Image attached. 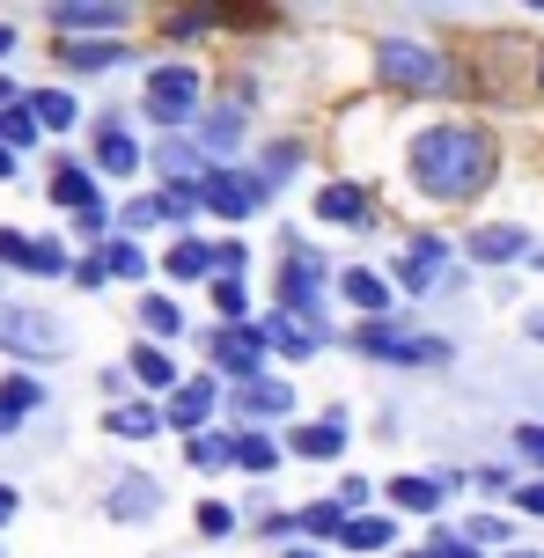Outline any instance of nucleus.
Here are the masks:
<instances>
[{"instance_id":"2eb2a0df","label":"nucleus","mask_w":544,"mask_h":558,"mask_svg":"<svg viewBox=\"0 0 544 558\" xmlns=\"http://www.w3.org/2000/svg\"><path fill=\"white\" fill-rule=\"evenodd\" d=\"M59 66L104 74V66H125V45H111V37H59Z\"/></svg>"},{"instance_id":"9d476101","label":"nucleus","mask_w":544,"mask_h":558,"mask_svg":"<svg viewBox=\"0 0 544 558\" xmlns=\"http://www.w3.org/2000/svg\"><path fill=\"white\" fill-rule=\"evenodd\" d=\"M206 412H214V375H200V383H177L170 404H162V426H177V434H200Z\"/></svg>"},{"instance_id":"7c9ffc66","label":"nucleus","mask_w":544,"mask_h":558,"mask_svg":"<svg viewBox=\"0 0 544 558\" xmlns=\"http://www.w3.org/2000/svg\"><path fill=\"white\" fill-rule=\"evenodd\" d=\"M104 426H111V434H125V441H147V434L162 426V412H147V404H118Z\"/></svg>"},{"instance_id":"aec40b11","label":"nucleus","mask_w":544,"mask_h":558,"mask_svg":"<svg viewBox=\"0 0 544 558\" xmlns=\"http://www.w3.org/2000/svg\"><path fill=\"white\" fill-rule=\"evenodd\" d=\"M229 456H235V471H258V477L280 463V448L265 441L258 426H235V434H229Z\"/></svg>"},{"instance_id":"c85d7f7f","label":"nucleus","mask_w":544,"mask_h":558,"mask_svg":"<svg viewBox=\"0 0 544 558\" xmlns=\"http://www.w3.org/2000/svg\"><path fill=\"white\" fill-rule=\"evenodd\" d=\"M206 272H221L214 265V243H177L170 251V279H206Z\"/></svg>"},{"instance_id":"e433bc0d","label":"nucleus","mask_w":544,"mask_h":558,"mask_svg":"<svg viewBox=\"0 0 544 558\" xmlns=\"http://www.w3.org/2000/svg\"><path fill=\"white\" fill-rule=\"evenodd\" d=\"M214 308H221V316H243V308H251V287H243V279H214Z\"/></svg>"},{"instance_id":"4468645a","label":"nucleus","mask_w":544,"mask_h":558,"mask_svg":"<svg viewBox=\"0 0 544 558\" xmlns=\"http://www.w3.org/2000/svg\"><path fill=\"white\" fill-rule=\"evenodd\" d=\"M287 287H280V294H287V308H302V316H310V308H316V294H324V257H316V251H287Z\"/></svg>"},{"instance_id":"ea45409f","label":"nucleus","mask_w":544,"mask_h":558,"mask_svg":"<svg viewBox=\"0 0 544 558\" xmlns=\"http://www.w3.org/2000/svg\"><path fill=\"white\" fill-rule=\"evenodd\" d=\"M471 544H508V522L486 514V522H471Z\"/></svg>"},{"instance_id":"8fccbe9b","label":"nucleus","mask_w":544,"mask_h":558,"mask_svg":"<svg viewBox=\"0 0 544 558\" xmlns=\"http://www.w3.org/2000/svg\"><path fill=\"white\" fill-rule=\"evenodd\" d=\"M15 104H23V96H15V88H8V82H0V111H15Z\"/></svg>"},{"instance_id":"79ce46f5","label":"nucleus","mask_w":544,"mask_h":558,"mask_svg":"<svg viewBox=\"0 0 544 558\" xmlns=\"http://www.w3.org/2000/svg\"><path fill=\"white\" fill-rule=\"evenodd\" d=\"M104 279H111V272H104V257H82V265H74V287H104Z\"/></svg>"},{"instance_id":"09e8293b","label":"nucleus","mask_w":544,"mask_h":558,"mask_svg":"<svg viewBox=\"0 0 544 558\" xmlns=\"http://www.w3.org/2000/svg\"><path fill=\"white\" fill-rule=\"evenodd\" d=\"M8 522H15V493L0 485V530H8Z\"/></svg>"},{"instance_id":"7ed1b4c3","label":"nucleus","mask_w":544,"mask_h":558,"mask_svg":"<svg viewBox=\"0 0 544 558\" xmlns=\"http://www.w3.org/2000/svg\"><path fill=\"white\" fill-rule=\"evenodd\" d=\"M200 96H206L200 66L170 59V66H155V74H147V88H141V111L155 118V125H192V118H200Z\"/></svg>"},{"instance_id":"1a4fd4ad","label":"nucleus","mask_w":544,"mask_h":558,"mask_svg":"<svg viewBox=\"0 0 544 558\" xmlns=\"http://www.w3.org/2000/svg\"><path fill=\"white\" fill-rule=\"evenodd\" d=\"M52 29L59 37H111V29H125V8H111V0H67V8H52Z\"/></svg>"},{"instance_id":"a878e982","label":"nucleus","mask_w":544,"mask_h":558,"mask_svg":"<svg viewBox=\"0 0 544 558\" xmlns=\"http://www.w3.org/2000/svg\"><path fill=\"white\" fill-rule=\"evenodd\" d=\"M390 507H404V514H434V507H442V485H434V477H390Z\"/></svg>"},{"instance_id":"f8f14e48","label":"nucleus","mask_w":544,"mask_h":558,"mask_svg":"<svg viewBox=\"0 0 544 558\" xmlns=\"http://www.w3.org/2000/svg\"><path fill=\"white\" fill-rule=\"evenodd\" d=\"M147 155H141V140L125 133V118H104L96 125V169H111V177H133Z\"/></svg>"},{"instance_id":"f257e3e1","label":"nucleus","mask_w":544,"mask_h":558,"mask_svg":"<svg viewBox=\"0 0 544 558\" xmlns=\"http://www.w3.org/2000/svg\"><path fill=\"white\" fill-rule=\"evenodd\" d=\"M493 169H500V147H493L486 125H427V133L412 140V155H404L412 192L442 198V206L479 198L493 184Z\"/></svg>"},{"instance_id":"13d9d810","label":"nucleus","mask_w":544,"mask_h":558,"mask_svg":"<svg viewBox=\"0 0 544 558\" xmlns=\"http://www.w3.org/2000/svg\"><path fill=\"white\" fill-rule=\"evenodd\" d=\"M537 265H544V251H537Z\"/></svg>"},{"instance_id":"37998d69","label":"nucleus","mask_w":544,"mask_h":558,"mask_svg":"<svg viewBox=\"0 0 544 558\" xmlns=\"http://www.w3.org/2000/svg\"><path fill=\"white\" fill-rule=\"evenodd\" d=\"M516 441H522V456H530V463H537V471H544V426H522Z\"/></svg>"},{"instance_id":"a211bd4d","label":"nucleus","mask_w":544,"mask_h":558,"mask_svg":"<svg viewBox=\"0 0 544 558\" xmlns=\"http://www.w3.org/2000/svg\"><path fill=\"white\" fill-rule=\"evenodd\" d=\"M339 448H346V418H339V412H331V418H316V426H302V434H294V456H302V463H331Z\"/></svg>"},{"instance_id":"864d4df0","label":"nucleus","mask_w":544,"mask_h":558,"mask_svg":"<svg viewBox=\"0 0 544 558\" xmlns=\"http://www.w3.org/2000/svg\"><path fill=\"white\" fill-rule=\"evenodd\" d=\"M0 177H15V155H8V147H0Z\"/></svg>"},{"instance_id":"5701e85b","label":"nucleus","mask_w":544,"mask_h":558,"mask_svg":"<svg viewBox=\"0 0 544 558\" xmlns=\"http://www.w3.org/2000/svg\"><path fill=\"white\" fill-rule=\"evenodd\" d=\"M287 404H294V397H287V383H243V390H235V412H251V418H280Z\"/></svg>"},{"instance_id":"f704fd0d","label":"nucleus","mask_w":544,"mask_h":558,"mask_svg":"<svg viewBox=\"0 0 544 558\" xmlns=\"http://www.w3.org/2000/svg\"><path fill=\"white\" fill-rule=\"evenodd\" d=\"M184 456H192L200 471H221V463H235V456H229V441H221V434H192V441H184Z\"/></svg>"},{"instance_id":"2f4dec72","label":"nucleus","mask_w":544,"mask_h":558,"mask_svg":"<svg viewBox=\"0 0 544 558\" xmlns=\"http://www.w3.org/2000/svg\"><path fill=\"white\" fill-rule=\"evenodd\" d=\"M37 133H45V125H37V111H29V104H15V111H0V147H8V155H15V147H29Z\"/></svg>"},{"instance_id":"c03bdc74","label":"nucleus","mask_w":544,"mask_h":558,"mask_svg":"<svg viewBox=\"0 0 544 558\" xmlns=\"http://www.w3.org/2000/svg\"><path fill=\"white\" fill-rule=\"evenodd\" d=\"M339 507H368V477H346V485H339Z\"/></svg>"},{"instance_id":"0eeeda50","label":"nucleus","mask_w":544,"mask_h":558,"mask_svg":"<svg viewBox=\"0 0 544 558\" xmlns=\"http://www.w3.org/2000/svg\"><path fill=\"white\" fill-rule=\"evenodd\" d=\"M206 345H214V367H221V375H235V383H258L265 331H251V324H229V331L206 338Z\"/></svg>"},{"instance_id":"58836bf2","label":"nucleus","mask_w":544,"mask_h":558,"mask_svg":"<svg viewBox=\"0 0 544 558\" xmlns=\"http://www.w3.org/2000/svg\"><path fill=\"white\" fill-rule=\"evenodd\" d=\"M200 29H214V15H206V8H192V15H170V37H200Z\"/></svg>"},{"instance_id":"39448f33","label":"nucleus","mask_w":544,"mask_h":558,"mask_svg":"<svg viewBox=\"0 0 544 558\" xmlns=\"http://www.w3.org/2000/svg\"><path fill=\"white\" fill-rule=\"evenodd\" d=\"M258 198H265V177H243V169H229V162H214V169L200 177V206H214L221 221L258 214Z\"/></svg>"},{"instance_id":"f03ea898","label":"nucleus","mask_w":544,"mask_h":558,"mask_svg":"<svg viewBox=\"0 0 544 558\" xmlns=\"http://www.w3.org/2000/svg\"><path fill=\"white\" fill-rule=\"evenodd\" d=\"M375 74L398 96H442V88H457V66L442 59V45H412V37H383L375 45Z\"/></svg>"},{"instance_id":"412c9836","label":"nucleus","mask_w":544,"mask_h":558,"mask_svg":"<svg viewBox=\"0 0 544 558\" xmlns=\"http://www.w3.org/2000/svg\"><path fill=\"white\" fill-rule=\"evenodd\" d=\"M23 104L37 111V125H45V133H67V125L82 118V104H74L67 88H37V96H23Z\"/></svg>"},{"instance_id":"603ef678","label":"nucleus","mask_w":544,"mask_h":558,"mask_svg":"<svg viewBox=\"0 0 544 558\" xmlns=\"http://www.w3.org/2000/svg\"><path fill=\"white\" fill-rule=\"evenodd\" d=\"M8 52H15V29H0V59H8Z\"/></svg>"},{"instance_id":"5fc2aeb1","label":"nucleus","mask_w":544,"mask_h":558,"mask_svg":"<svg viewBox=\"0 0 544 558\" xmlns=\"http://www.w3.org/2000/svg\"><path fill=\"white\" fill-rule=\"evenodd\" d=\"M287 558H324V551H287Z\"/></svg>"},{"instance_id":"4be33fe9","label":"nucleus","mask_w":544,"mask_h":558,"mask_svg":"<svg viewBox=\"0 0 544 558\" xmlns=\"http://www.w3.org/2000/svg\"><path fill=\"white\" fill-rule=\"evenodd\" d=\"M390 536H398V522H390V514H353V522H346V551H390Z\"/></svg>"},{"instance_id":"6ab92c4d","label":"nucleus","mask_w":544,"mask_h":558,"mask_svg":"<svg viewBox=\"0 0 544 558\" xmlns=\"http://www.w3.org/2000/svg\"><path fill=\"white\" fill-rule=\"evenodd\" d=\"M37 404H45V390H37L29 375H8V383H0V434H15Z\"/></svg>"},{"instance_id":"de8ad7c7","label":"nucleus","mask_w":544,"mask_h":558,"mask_svg":"<svg viewBox=\"0 0 544 558\" xmlns=\"http://www.w3.org/2000/svg\"><path fill=\"white\" fill-rule=\"evenodd\" d=\"M516 507H522V514H544V485H522V493H516Z\"/></svg>"},{"instance_id":"ddd939ff","label":"nucleus","mask_w":544,"mask_h":558,"mask_svg":"<svg viewBox=\"0 0 544 558\" xmlns=\"http://www.w3.org/2000/svg\"><path fill=\"white\" fill-rule=\"evenodd\" d=\"M434 279H442V235H412L398 257V287L404 294H427Z\"/></svg>"},{"instance_id":"f3484780","label":"nucleus","mask_w":544,"mask_h":558,"mask_svg":"<svg viewBox=\"0 0 544 558\" xmlns=\"http://www.w3.org/2000/svg\"><path fill=\"white\" fill-rule=\"evenodd\" d=\"M522 251H530V235H522L516 221H493V228L471 235V257H479V265H508V257H522Z\"/></svg>"},{"instance_id":"b1692460","label":"nucleus","mask_w":544,"mask_h":558,"mask_svg":"<svg viewBox=\"0 0 544 558\" xmlns=\"http://www.w3.org/2000/svg\"><path fill=\"white\" fill-rule=\"evenodd\" d=\"M52 198H59V206H74V214H96V177H88L82 162H67L52 177Z\"/></svg>"},{"instance_id":"bb28decb","label":"nucleus","mask_w":544,"mask_h":558,"mask_svg":"<svg viewBox=\"0 0 544 558\" xmlns=\"http://www.w3.org/2000/svg\"><path fill=\"white\" fill-rule=\"evenodd\" d=\"M235 133H243V82L229 88V104H221V111H206V140H214V147H229Z\"/></svg>"},{"instance_id":"4d7b16f0","label":"nucleus","mask_w":544,"mask_h":558,"mask_svg":"<svg viewBox=\"0 0 544 558\" xmlns=\"http://www.w3.org/2000/svg\"><path fill=\"white\" fill-rule=\"evenodd\" d=\"M412 558H427V551H412Z\"/></svg>"},{"instance_id":"423d86ee","label":"nucleus","mask_w":544,"mask_h":558,"mask_svg":"<svg viewBox=\"0 0 544 558\" xmlns=\"http://www.w3.org/2000/svg\"><path fill=\"white\" fill-rule=\"evenodd\" d=\"M0 345H8V353H29V361H52L67 338H59V324L37 316V308H0Z\"/></svg>"},{"instance_id":"6e6d98bb","label":"nucleus","mask_w":544,"mask_h":558,"mask_svg":"<svg viewBox=\"0 0 544 558\" xmlns=\"http://www.w3.org/2000/svg\"><path fill=\"white\" fill-rule=\"evenodd\" d=\"M508 558H537V551H508Z\"/></svg>"},{"instance_id":"72a5a7b5","label":"nucleus","mask_w":544,"mask_h":558,"mask_svg":"<svg viewBox=\"0 0 544 558\" xmlns=\"http://www.w3.org/2000/svg\"><path fill=\"white\" fill-rule=\"evenodd\" d=\"M96 257H104V272H111V279H141V272H147V257L133 251L125 235H118V243H104V251H96Z\"/></svg>"},{"instance_id":"49530a36","label":"nucleus","mask_w":544,"mask_h":558,"mask_svg":"<svg viewBox=\"0 0 544 558\" xmlns=\"http://www.w3.org/2000/svg\"><path fill=\"white\" fill-rule=\"evenodd\" d=\"M214 265L221 272H243V243H214Z\"/></svg>"},{"instance_id":"c9c22d12","label":"nucleus","mask_w":544,"mask_h":558,"mask_svg":"<svg viewBox=\"0 0 544 558\" xmlns=\"http://www.w3.org/2000/svg\"><path fill=\"white\" fill-rule=\"evenodd\" d=\"M0 265H23V272H37V243H29V235H15V228H0Z\"/></svg>"},{"instance_id":"393cba45","label":"nucleus","mask_w":544,"mask_h":558,"mask_svg":"<svg viewBox=\"0 0 544 558\" xmlns=\"http://www.w3.org/2000/svg\"><path fill=\"white\" fill-rule=\"evenodd\" d=\"M316 324H294V316H273V324H265V345H280V353H294V361H310L316 353Z\"/></svg>"},{"instance_id":"a19ab883","label":"nucleus","mask_w":544,"mask_h":558,"mask_svg":"<svg viewBox=\"0 0 544 558\" xmlns=\"http://www.w3.org/2000/svg\"><path fill=\"white\" fill-rule=\"evenodd\" d=\"M37 272H67V251H59V243H45V235H37Z\"/></svg>"},{"instance_id":"c756f323","label":"nucleus","mask_w":544,"mask_h":558,"mask_svg":"<svg viewBox=\"0 0 544 558\" xmlns=\"http://www.w3.org/2000/svg\"><path fill=\"white\" fill-rule=\"evenodd\" d=\"M133 375H141L147 390H177V367H170L162 345H141V353H133Z\"/></svg>"},{"instance_id":"473e14b6","label":"nucleus","mask_w":544,"mask_h":558,"mask_svg":"<svg viewBox=\"0 0 544 558\" xmlns=\"http://www.w3.org/2000/svg\"><path fill=\"white\" fill-rule=\"evenodd\" d=\"M141 324H147L155 338H177V331H184V308L162 302V294H147V302H141Z\"/></svg>"},{"instance_id":"6e6552de","label":"nucleus","mask_w":544,"mask_h":558,"mask_svg":"<svg viewBox=\"0 0 544 558\" xmlns=\"http://www.w3.org/2000/svg\"><path fill=\"white\" fill-rule=\"evenodd\" d=\"M316 221H331V228H368L375 221V192L368 184H324V192H316Z\"/></svg>"},{"instance_id":"cd10ccee","label":"nucleus","mask_w":544,"mask_h":558,"mask_svg":"<svg viewBox=\"0 0 544 558\" xmlns=\"http://www.w3.org/2000/svg\"><path fill=\"white\" fill-rule=\"evenodd\" d=\"M346 522H353V514H346L339 500H310L302 507V536H346Z\"/></svg>"},{"instance_id":"9b49d317","label":"nucleus","mask_w":544,"mask_h":558,"mask_svg":"<svg viewBox=\"0 0 544 558\" xmlns=\"http://www.w3.org/2000/svg\"><path fill=\"white\" fill-rule=\"evenodd\" d=\"M155 507H162V485H155V477H118L111 493H104V514H118V522H147V514H155Z\"/></svg>"},{"instance_id":"dca6fc26","label":"nucleus","mask_w":544,"mask_h":558,"mask_svg":"<svg viewBox=\"0 0 544 558\" xmlns=\"http://www.w3.org/2000/svg\"><path fill=\"white\" fill-rule=\"evenodd\" d=\"M339 294L361 308V324H383V308H390V287H383V272H368V265H353V272L339 279Z\"/></svg>"},{"instance_id":"4c0bfd02","label":"nucleus","mask_w":544,"mask_h":558,"mask_svg":"<svg viewBox=\"0 0 544 558\" xmlns=\"http://www.w3.org/2000/svg\"><path fill=\"white\" fill-rule=\"evenodd\" d=\"M192 514H200V530H206V536H229V530H235V507H221V500H200Z\"/></svg>"},{"instance_id":"20e7f679","label":"nucleus","mask_w":544,"mask_h":558,"mask_svg":"<svg viewBox=\"0 0 544 558\" xmlns=\"http://www.w3.org/2000/svg\"><path fill=\"white\" fill-rule=\"evenodd\" d=\"M353 353H368L383 367H420V361H449L442 338H412V331H390V324H361L353 331Z\"/></svg>"},{"instance_id":"a18cd8bd","label":"nucleus","mask_w":544,"mask_h":558,"mask_svg":"<svg viewBox=\"0 0 544 558\" xmlns=\"http://www.w3.org/2000/svg\"><path fill=\"white\" fill-rule=\"evenodd\" d=\"M74 228H82L88 243H96V235H104V228H111V214H104V206H96V214H74Z\"/></svg>"},{"instance_id":"3c124183","label":"nucleus","mask_w":544,"mask_h":558,"mask_svg":"<svg viewBox=\"0 0 544 558\" xmlns=\"http://www.w3.org/2000/svg\"><path fill=\"white\" fill-rule=\"evenodd\" d=\"M530 338H537V345H544V308H537V316H530Z\"/></svg>"}]
</instances>
